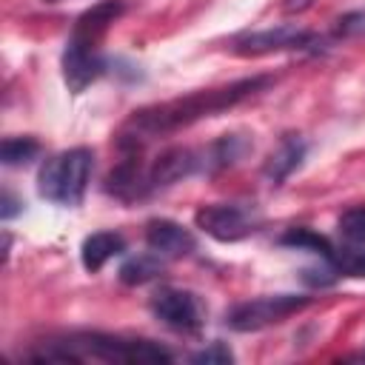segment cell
<instances>
[{
  "mask_svg": "<svg viewBox=\"0 0 365 365\" xmlns=\"http://www.w3.org/2000/svg\"><path fill=\"white\" fill-rule=\"evenodd\" d=\"M251 148V143L240 134H225L220 140H214L208 148H202V171H217V168H228L234 165L240 157H245Z\"/></svg>",
  "mask_w": 365,
  "mask_h": 365,
  "instance_id": "15",
  "label": "cell"
},
{
  "mask_svg": "<svg viewBox=\"0 0 365 365\" xmlns=\"http://www.w3.org/2000/svg\"><path fill=\"white\" fill-rule=\"evenodd\" d=\"M123 11H125V6H123L120 0H103V3L91 6L86 14H80V20L74 23L71 37L80 40V43H86V46H94V48H97V43H100L103 34L108 31V26H111Z\"/></svg>",
  "mask_w": 365,
  "mask_h": 365,
  "instance_id": "13",
  "label": "cell"
},
{
  "mask_svg": "<svg viewBox=\"0 0 365 365\" xmlns=\"http://www.w3.org/2000/svg\"><path fill=\"white\" fill-rule=\"evenodd\" d=\"M145 242L151 251L163 257H185L194 251V237L174 220H148L145 222Z\"/></svg>",
  "mask_w": 365,
  "mask_h": 365,
  "instance_id": "12",
  "label": "cell"
},
{
  "mask_svg": "<svg viewBox=\"0 0 365 365\" xmlns=\"http://www.w3.org/2000/svg\"><path fill=\"white\" fill-rule=\"evenodd\" d=\"M40 154V143L34 137H6L0 145L3 165H26Z\"/></svg>",
  "mask_w": 365,
  "mask_h": 365,
  "instance_id": "18",
  "label": "cell"
},
{
  "mask_svg": "<svg viewBox=\"0 0 365 365\" xmlns=\"http://www.w3.org/2000/svg\"><path fill=\"white\" fill-rule=\"evenodd\" d=\"M123 251H125L123 234H117V231H97V234H91V237L83 240V245H80V259H83V268H86V271L97 274L108 259L120 257Z\"/></svg>",
  "mask_w": 365,
  "mask_h": 365,
  "instance_id": "14",
  "label": "cell"
},
{
  "mask_svg": "<svg viewBox=\"0 0 365 365\" xmlns=\"http://www.w3.org/2000/svg\"><path fill=\"white\" fill-rule=\"evenodd\" d=\"M194 222L202 234L220 242H237L259 228V214L240 202H214V205H202L194 214Z\"/></svg>",
  "mask_w": 365,
  "mask_h": 365,
  "instance_id": "5",
  "label": "cell"
},
{
  "mask_svg": "<svg viewBox=\"0 0 365 365\" xmlns=\"http://www.w3.org/2000/svg\"><path fill=\"white\" fill-rule=\"evenodd\" d=\"M336 231H339V237H342L345 245H365V205L348 208L339 217Z\"/></svg>",
  "mask_w": 365,
  "mask_h": 365,
  "instance_id": "20",
  "label": "cell"
},
{
  "mask_svg": "<svg viewBox=\"0 0 365 365\" xmlns=\"http://www.w3.org/2000/svg\"><path fill=\"white\" fill-rule=\"evenodd\" d=\"M191 362H197V365H228V362H234V354L225 342H211L208 348L197 351L191 356Z\"/></svg>",
  "mask_w": 365,
  "mask_h": 365,
  "instance_id": "21",
  "label": "cell"
},
{
  "mask_svg": "<svg viewBox=\"0 0 365 365\" xmlns=\"http://www.w3.org/2000/svg\"><path fill=\"white\" fill-rule=\"evenodd\" d=\"M271 83L274 80L268 74H257V77H245V80H237V83H228V86L202 88V91H194V94H185V97H177V100L145 106L123 123V128L117 134V143L125 151H137L140 145L151 143L154 137L188 128L197 120H205V117H214L225 108H234L237 103L254 97L257 91L268 88Z\"/></svg>",
  "mask_w": 365,
  "mask_h": 365,
  "instance_id": "1",
  "label": "cell"
},
{
  "mask_svg": "<svg viewBox=\"0 0 365 365\" xmlns=\"http://www.w3.org/2000/svg\"><path fill=\"white\" fill-rule=\"evenodd\" d=\"M305 151H308V143H305L299 134H282L279 143L271 148L265 165H262L265 180L274 182V185L285 182V180L299 168V163L305 160Z\"/></svg>",
  "mask_w": 365,
  "mask_h": 365,
  "instance_id": "11",
  "label": "cell"
},
{
  "mask_svg": "<svg viewBox=\"0 0 365 365\" xmlns=\"http://www.w3.org/2000/svg\"><path fill=\"white\" fill-rule=\"evenodd\" d=\"M165 268L163 262V254L151 251V254H137L131 259H125L120 265V279L125 285H143V282H151L154 277H160Z\"/></svg>",
  "mask_w": 365,
  "mask_h": 365,
  "instance_id": "16",
  "label": "cell"
},
{
  "mask_svg": "<svg viewBox=\"0 0 365 365\" xmlns=\"http://www.w3.org/2000/svg\"><path fill=\"white\" fill-rule=\"evenodd\" d=\"M362 356H365V354H362Z\"/></svg>",
  "mask_w": 365,
  "mask_h": 365,
  "instance_id": "25",
  "label": "cell"
},
{
  "mask_svg": "<svg viewBox=\"0 0 365 365\" xmlns=\"http://www.w3.org/2000/svg\"><path fill=\"white\" fill-rule=\"evenodd\" d=\"M43 3H60V0H43Z\"/></svg>",
  "mask_w": 365,
  "mask_h": 365,
  "instance_id": "24",
  "label": "cell"
},
{
  "mask_svg": "<svg viewBox=\"0 0 365 365\" xmlns=\"http://www.w3.org/2000/svg\"><path fill=\"white\" fill-rule=\"evenodd\" d=\"M279 242L288 245V248H297V251H311V254H317L322 259H331V254H334V245L322 234H317L311 228H291V231H285L279 237Z\"/></svg>",
  "mask_w": 365,
  "mask_h": 365,
  "instance_id": "17",
  "label": "cell"
},
{
  "mask_svg": "<svg viewBox=\"0 0 365 365\" xmlns=\"http://www.w3.org/2000/svg\"><path fill=\"white\" fill-rule=\"evenodd\" d=\"M319 34L297 29V26H274V29H262V31H251L234 40V51L245 54V57H259V54H271V51H317L319 48Z\"/></svg>",
  "mask_w": 365,
  "mask_h": 365,
  "instance_id": "7",
  "label": "cell"
},
{
  "mask_svg": "<svg viewBox=\"0 0 365 365\" xmlns=\"http://www.w3.org/2000/svg\"><path fill=\"white\" fill-rule=\"evenodd\" d=\"M106 191H108L111 197H117L120 202H137V200L154 194L151 185H148V165H143L140 157L131 151L123 163H117V165L108 171V177H106Z\"/></svg>",
  "mask_w": 365,
  "mask_h": 365,
  "instance_id": "10",
  "label": "cell"
},
{
  "mask_svg": "<svg viewBox=\"0 0 365 365\" xmlns=\"http://www.w3.org/2000/svg\"><path fill=\"white\" fill-rule=\"evenodd\" d=\"M311 305V297L302 294H271V297H257L237 302L225 314V325L234 331H262L268 325H277L288 319L291 314H299L302 308Z\"/></svg>",
  "mask_w": 365,
  "mask_h": 365,
  "instance_id": "4",
  "label": "cell"
},
{
  "mask_svg": "<svg viewBox=\"0 0 365 365\" xmlns=\"http://www.w3.org/2000/svg\"><path fill=\"white\" fill-rule=\"evenodd\" d=\"M23 211V202L11 194V191H3V208H0V217L3 220H11L14 214H20Z\"/></svg>",
  "mask_w": 365,
  "mask_h": 365,
  "instance_id": "23",
  "label": "cell"
},
{
  "mask_svg": "<svg viewBox=\"0 0 365 365\" xmlns=\"http://www.w3.org/2000/svg\"><path fill=\"white\" fill-rule=\"evenodd\" d=\"M197 171H202V151L174 145V148L163 151L160 157H154V163L148 165V185H151V191H160V188H168L185 177L197 174Z\"/></svg>",
  "mask_w": 365,
  "mask_h": 365,
  "instance_id": "8",
  "label": "cell"
},
{
  "mask_svg": "<svg viewBox=\"0 0 365 365\" xmlns=\"http://www.w3.org/2000/svg\"><path fill=\"white\" fill-rule=\"evenodd\" d=\"M103 71H106V63L97 54V48L94 46H86V43H80L74 37H68L66 51H63V80H66V86L74 94H80Z\"/></svg>",
  "mask_w": 365,
  "mask_h": 365,
  "instance_id": "9",
  "label": "cell"
},
{
  "mask_svg": "<svg viewBox=\"0 0 365 365\" xmlns=\"http://www.w3.org/2000/svg\"><path fill=\"white\" fill-rule=\"evenodd\" d=\"M359 31H365V11H351L336 20V34L345 37V34H359Z\"/></svg>",
  "mask_w": 365,
  "mask_h": 365,
  "instance_id": "22",
  "label": "cell"
},
{
  "mask_svg": "<svg viewBox=\"0 0 365 365\" xmlns=\"http://www.w3.org/2000/svg\"><path fill=\"white\" fill-rule=\"evenodd\" d=\"M151 314L171 331L180 334H194L205 322V308L197 294L185 288H160L151 297Z\"/></svg>",
  "mask_w": 365,
  "mask_h": 365,
  "instance_id": "6",
  "label": "cell"
},
{
  "mask_svg": "<svg viewBox=\"0 0 365 365\" xmlns=\"http://www.w3.org/2000/svg\"><path fill=\"white\" fill-rule=\"evenodd\" d=\"M91 168H94V154L91 148H66L54 157H48L37 174V191L43 200L57 202V205H80L88 180H91Z\"/></svg>",
  "mask_w": 365,
  "mask_h": 365,
  "instance_id": "3",
  "label": "cell"
},
{
  "mask_svg": "<svg viewBox=\"0 0 365 365\" xmlns=\"http://www.w3.org/2000/svg\"><path fill=\"white\" fill-rule=\"evenodd\" d=\"M331 262L339 274H348V277H365V245H334V254H331Z\"/></svg>",
  "mask_w": 365,
  "mask_h": 365,
  "instance_id": "19",
  "label": "cell"
},
{
  "mask_svg": "<svg viewBox=\"0 0 365 365\" xmlns=\"http://www.w3.org/2000/svg\"><path fill=\"white\" fill-rule=\"evenodd\" d=\"M29 362H171L174 354L151 339H128L103 331H80L57 339H46L26 354Z\"/></svg>",
  "mask_w": 365,
  "mask_h": 365,
  "instance_id": "2",
  "label": "cell"
}]
</instances>
